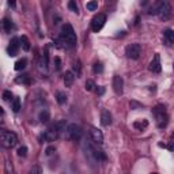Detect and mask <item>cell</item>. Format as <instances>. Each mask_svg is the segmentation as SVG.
<instances>
[{"mask_svg":"<svg viewBox=\"0 0 174 174\" xmlns=\"http://www.w3.org/2000/svg\"><path fill=\"white\" fill-rule=\"evenodd\" d=\"M67 124H65V121L64 120H60V121H57L56 124H53V125L50 127L48 130H45V133L42 135V137H44V140H46V141H54V140H57L59 139V136L61 135L63 132H65L67 130Z\"/></svg>","mask_w":174,"mask_h":174,"instance_id":"obj_1","label":"cell"},{"mask_svg":"<svg viewBox=\"0 0 174 174\" xmlns=\"http://www.w3.org/2000/svg\"><path fill=\"white\" fill-rule=\"evenodd\" d=\"M60 41L64 44L68 48H72V46L76 45L78 38H76V33H75L74 27H72L69 23H65L61 27V33H60Z\"/></svg>","mask_w":174,"mask_h":174,"instance_id":"obj_2","label":"cell"},{"mask_svg":"<svg viewBox=\"0 0 174 174\" xmlns=\"http://www.w3.org/2000/svg\"><path fill=\"white\" fill-rule=\"evenodd\" d=\"M0 141H2V146L4 148H12L18 144V136H16V133L10 132V130H2Z\"/></svg>","mask_w":174,"mask_h":174,"instance_id":"obj_3","label":"cell"},{"mask_svg":"<svg viewBox=\"0 0 174 174\" xmlns=\"http://www.w3.org/2000/svg\"><path fill=\"white\" fill-rule=\"evenodd\" d=\"M152 113L156 118V124H158L159 128H165L169 123V117L166 114V109H165L163 105H156L155 108L152 109Z\"/></svg>","mask_w":174,"mask_h":174,"instance_id":"obj_4","label":"cell"},{"mask_svg":"<svg viewBox=\"0 0 174 174\" xmlns=\"http://www.w3.org/2000/svg\"><path fill=\"white\" fill-rule=\"evenodd\" d=\"M67 137L69 139V140L72 141H78L82 139V135H83V129L80 125H78V124H69L68 127H67Z\"/></svg>","mask_w":174,"mask_h":174,"instance_id":"obj_5","label":"cell"},{"mask_svg":"<svg viewBox=\"0 0 174 174\" xmlns=\"http://www.w3.org/2000/svg\"><path fill=\"white\" fill-rule=\"evenodd\" d=\"M170 14H172V5L169 2H159L156 5V15L161 19H169Z\"/></svg>","mask_w":174,"mask_h":174,"instance_id":"obj_6","label":"cell"},{"mask_svg":"<svg viewBox=\"0 0 174 174\" xmlns=\"http://www.w3.org/2000/svg\"><path fill=\"white\" fill-rule=\"evenodd\" d=\"M140 53H141V45L140 44H130L125 48V54L128 59H132V60H137L140 57Z\"/></svg>","mask_w":174,"mask_h":174,"instance_id":"obj_7","label":"cell"},{"mask_svg":"<svg viewBox=\"0 0 174 174\" xmlns=\"http://www.w3.org/2000/svg\"><path fill=\"white\" fill-rule=\"evenodd\" d=\"M105 22H106L105 14H97V15L91 19V30L94 31V33H98V31L105 26Z\"/></svg>","mask_w":174,"mask_h":174,"instance_id":"obj_8","label":"cell"},{"mask_svg":"<svg viewBox=\"0 0 174 174\" xmlns=\"http://www.w3.org/2000/svg\"><path fill=\"white\" fill-rule=\"evenodd\" d=\"M19 48H21V40H19L18 37H14V38L10 41V45H8V48H7L8 56H11V57L16 56V54H18Z\"/></svg>","mask_w":174,"mask_h":174,"instance_id":"obj_9","label":"cell"},{"mask_svg":"<svg viewBox=\"0 0 174 174\" xmlns=\"http://www.w3.org/2000/svg\"><path fill=\"white\" fill-rule=\"evenodd\" d=\"M90 137H91L92 143L97 144V146H101L103 143V135L98 128H90Z\"/></svg>","mask_w":174,"mask_h":174,"instance_id":"obj_10","label":"cell"},{"mask_svg":"<svg viewBox=\"0 0 174 174\" xmlns=\"http://www.w3.org/2000/svg\"><path fill=\"white\" fill-rule=\"evenodd\" d=\"M112 86H113V90H114V92L117 95H121L123 94V91H124V80H123V78L120 76V75H116L114 78H113V83H112Z\"/></svg>","mask_w":174,"mask_h":174,"instance_id":"obj_11","label":"cell"},{"mask_svg":"<svg viewBox=\"0 0 174 174\" xmlns=\"http://www.w3.org/2000/svg\"><path fill=\"white\" fill-rule=\"evenodd\" d=\"M148 69H150L151 72H154V74H159V72H161V69H162V67H161V57H159L158 53L154 56L152 61L150 63Z\"/></svg>","mask_w":174,"mask_h":174,"instance_id":"obj_12","label":"cell"},{"mask_svg":"<svg viewBox=\"0 0 174 174\" xmlns=\"http://www.w3.org/2000/svg\"><path fill=\"white\" fill-rule=\"evenodd\" d=\"M48 67H49V56H48V48H46L38 61V68L41 69L42 72H46L48 71Z\"/></svg>","mask_w":174,"mask_h":174,"instance_id":"obj_13","label":"cell"},{"mask_svg":"<svg viewBox=\"0 0 174 174\" xmlns=\"http://www.w3.org/2000/svg\"><path fill=\"white\" fill-rule=\"evenodd\" d=\"M101 124L103 127H109L112 124V114H110L109 110H102V113H101Z\"/></svg>","mask_w":174,"mask_h":174,"instance_id":"obj_14","label":"cell"},{"mask_svg":"<svg viewBox=\"0 0 174 174\" xmlns=\"http://www.w3.org/2000/svg\"><path fill=\"white\" fill-rule=\"evenodd\" d=\"M163 38L166 45H170V44H174V30L172 29H166L163 31Z\"/></svg>","mask_w":174,"mask_h":174,"instance_id":"obj_15","label":"cell"},{"mask_svg":"<svg viewBox=\"0 0 174 174\" xmlns=\"http://www.w3.org/2000/svg\"><path fill=\"white\" fill-rule=\"evenodd\" d=\"M75 82V74L72 71H67L64 75V85L65 87H71Z\"/></svg>","mask_w":174,"mask_h":174,"instance_id":"obj_16","label":"cell"},{"mask_svg":"<svg viewBox=\"0 0 174 174\" xmlns=\"http://www.w3.org/2000/svg\"><path fill=\"white\" fill-rule=\"evenodd\" d=\"M2 25H3V30H4L5 33H10L11 29H14V23H12V21H10L8 18H3Z\"/></svg>","mask_w":174,"mask_h":174,"instance_id":"obj_17","label":"cell"},{"mask_svg":"<svg viewBox=\"0 0 174 174\" xmlns=\"http://www.w3.org/2000/svg\"><path fill=\"white\" fill-rule=\"evenodd\" d=\"M38 120L41 121V123H48V121L50 120V113H49V110H46V109L41 110L38 114Z\"/></svg>","mask_w":174,"mask_h":174,"instance_id":"obj_18","label":"cell"},{"mask_svg":"<svg viewBox=\"0 0 174 174\" xmlns=\"http://www.w3.org/2000/svg\"><path fill=\"white\" fill-rule=\"evenodd\" d=\"M26 64H27V60L23 57V59H19L18 61L14 64V68H15V71H22V69L26 68Z\"/></svg>","mask_w":174,"mask_h":174,"instance_id":"obj_19","label":"cell"},{"mask_svg":"<svg viewBox=\"0 0 174 174\" xmlns=\"http://www.w3.org/2000/svg\"><path fill=\"white\" fill-rule=\"evenodd\" d=\"M19 40H21V46H22L23 50H25V52H29V50H30V41H29L27 37H26V36H22Z\"/></svg>","mask_w":174,"mask_h":174,"instance_id":"obj_20","label":"cell"},{"mask_svg":"<svg viewBox=\"0 0 174 174\" xmlns=\"http://www.w3.org/2000/svg\"><path fill=\"white\" fill-rule=\"evenodd\" d=\"M56 99H57V102H59L60 105H64V103L67 102V95H65V92L59 91V92L56 94Z\"/></svg>","mask_w":174,"mask_h":174,"instance_id":"obj_21","label":"cell"},{"mask_svg":"<svg viewBox=\"0 0 174 174\" xmlns=\"http://www.w3.org/2000/svg\"><path fill=\"white\" fill-rule=\"evenodd\" d=\"M133 127H135L136 129H139V130H143V129H146L147 127H148V121L143 120L141 123H135V124H133Z\"/></svg>","mask_w":174,"mask_h":174,"instance_id":"obj_22","label":"cell"},{"mask_svg":"<svg viewBox=\"0 0 174 174\" xmlns=\"http://www.w3.org/2000/svg\"><path fill=\"white\" fill-rule=\"evenodd\" d=\"M92 71H94V74H102L103 72V65L102 63L97 61L94 65H92Z\"/></svg>","mask_w":174,"mask_h":174,"instance_id":"obj_23","label":"cell"},{"mask_svg":"<svg viewBox=\"0 0 174 174\" xmlns=\"http://www.w3.org/2000/svg\"><path fill=\"white\" fill-rule=\"evenodd\" d=\"M12 110H14V113H18L19 110H21V99H19V98H14V101H12Z\"/></svg>","mask_w":174,"mask_h":174,"instance_id":"obj_24","label":"cell"},{"mask_svg":"<svg viewBox=\"0 0 174 174\" xmlns=\"http://www.w3.org/2000/svg\"><path fill=\"white\" fill-rule=\"evenodd\" d=\"M16 154H18V156H21V158H25V156L27 155V147H26V146L19 147L18 151H16Z\"/></svg>","mask_w":174,"mask_h":174,"instance_id":"obj_25","label":"cell"},{"mask_svg":"<svg viewBox=\"0 0 174 174\" xmlns=\"http://www.w3.org/2000/svg\"><path fill=\"white\" fill-rule=\"evenodd\" d=\"M86 8L89 11H95L98 8V2H89L86 4Z\"/></svg>","mask_w":174,"mask_h":174,"instance_id":"obj_26","label":"cell"},{"mask_svg":"<svg viewBox=\"0 0 174 174\" xmlns=\"http://www.w3.org/2000/svg\"><path fill=\"white\" fill-rule=\"evenodd\" d=\"M68 8L75 14H79V8H78V4L75 2H69L68 3Z\"/></svg>","mask_w":174,"mask_h":174,"instance_id":"obj_27","label":"cell"},{"mask_svg":"<svg viewBox=\"0 0 174 174\" xmlns=\"http://www.w3.org/2000/svg\"><path fill=\"white\" fill-rule=\"evenodd\" d=\"M86 87H85V89L87 90V91H92V90H94L95 89V87H97V86H95V83L94 82H92V80H86V85H85Z\"/></svg>","mask_w":174,"mask_h":174,"instance_id":"obj_28","label":"cell"},{"mask_svg":"<svg viewBox=\"0 0 174 174\" xmlns=\"http://www.w3.org/2000/svg\"><path fill=\"white\" fill-rule=\"evenodd\" d=\"M18 83H25V85H30V79H29V75H22L21 78L16 79Z\"/></svg>","mask_w":174,"mask_h":174,"instance_id":"obj_29","label":"cell"},{"mask_svg":"<svg viewBox=\"0 0 174 174\" xmlns=\"http://www.w3.org/2000/svg\"><path fill=\"white\" fill-rule=\"evenodd\" d=\"M129 108L132 109V110H136V109L143 108V105H141V103H139V102H136V101H130V102H129Z\"/></svg>","mask_w":174,"mask_h":174,"instance_id":"obj_30","label":"cell"},{"mask_svg":"<svg viewBox=\"0 0 174 174\" xmlns=\"http://www.w3.org/2000/svg\"><path fill=\"white\" fill-rule=\"evenodd\" d=\"M3 99H4V101H11V99H12V92L8 91V90L3 91Z\"/></svg>","mask_w":174,"mask_h":174,"instance_id":"obj_31","label":"cell"},{"mask_svg":"<svg viewBox=\"0 0 174 174\" xmlns=\"http://www.w3.org/2000/svg\"><path fill=\"white\" fill-rule=\"evenodd\" d=\"M41 173H42L41 167H40L38 165H36V166L31 167V170H30V173H29V174H41Z\"/></svg>","mask_w":174,"mask_h":174,"instance_id":"obj_32","label":"cell"},{"mask_svg":"<svg viewBox=\"0 0 174 174\" xmlns=\"http://www.w3.org/2000/svg\"><path fill=\"white\" fill-rule=\"evenodd\" d=\"M54 152H56V147H54V146H49L48 148L45 150V154H46L48 156L52 155V154H54Z\"/></svg>","mask_w":174,"mask_h":174,"instance_id":"obj_33","label":"cell"},{"mask_svg":"<svg viewBox=\"0 0 174 174\" xmlns=\"http://www.w3.org/2000/svg\"><path fill=\"white\" fill-rule=\"evenodd\" d=\"M5 172H7V174H14V170H12V166H11L10 162H5Z\"/></svg>","mask_w":174,"mask_h":174,"instance_id":"obj_34","label":"cell"},{"mask_svg":"<svg viewBox=\"0 0 174 174\" xmlns=\"http://www.w3.org/2000/svg\"><path fill=\"white\" fill-rule=\"evenodd\" d=\"M54 64H56V69H57V71H60V69H61V60H60V57H54Z\"/></svg>","mask_w":174,"mask_h":174,"instance_id":"obj_35","label":"cell"},{"mask_svg":"<svg viewBox=\"0 0 174 174\" xmlns=\"http://www.w3.org/2000/svg\"><path fill=\"white\" fill-rule=\"evenodd\" d=\"M74 69L76 71V76H79V75H80V63L79 61L74 64Z\"/></svg>","mask_w":174,"mask_h":174,"instance_id":"obj_36","label":"cell"},{"mask_svg":"<svg viewBox=\"0 0 174 174\" xmlns=\"http://www.w3.org/2000/svg\"><path fill=\"white\" fill-rule=\"evenodd\" d=\"M95 91H97V94H98V95H102L103 92H105V89H103V87H99V89H97Z\"/></svg>","mask_w":174,"mask_h":174,"instance_id":"obj_37","label":"cell"},{"mask_svg":"<svg viewBox=\"0 0 174 174\" xmlns=\"http://www.w3.org/2000/svg\"><path fill=\"white\" fill-rule=\"evenodd\" d=\"M8 5L10 7H15V2H8Z\"/></svg>","mask_w":174,"mask_h":174,"instance_id":"obj_38","label":"cell"},{"mask_svg":"<svg viewBox=\"0 0 174 174\" xmlns=\"http://www.w3.org/2000/svg\"><path fill=\"white\" fill-rule=\"evenodd\" d=\"M152 174H158V173H152Z\"/></svg>","mask_w":174,"mask_h":174,"instance_id":"obj_39","label":"cell"},{"mask_svg":"<svg viewBox=\"0 0 174 174\" xmlns=\"http://www.w3.org/2000/svg\"><path fill=\"white\" fill-rule=\"evenodd\" d=\"M173 68H174V64H173Z\"/></svg>","mask_w":174,"mask_h":174,"instance_id":"obj_40","label":"cell"}]
</instances>
